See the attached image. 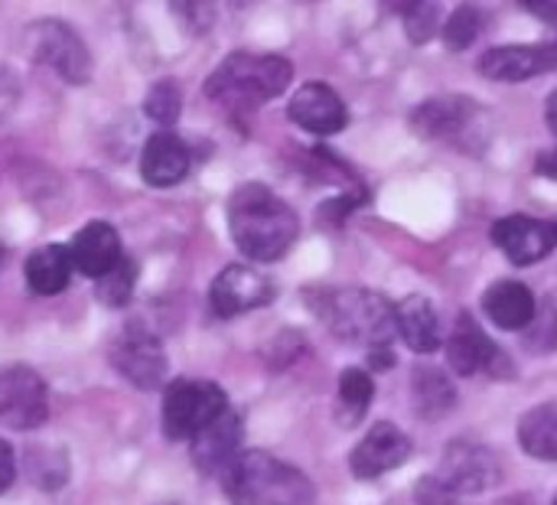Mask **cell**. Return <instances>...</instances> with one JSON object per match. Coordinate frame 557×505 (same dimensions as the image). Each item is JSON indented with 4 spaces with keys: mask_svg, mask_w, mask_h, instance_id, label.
<instances>
[{
    "mask_svg": "<svg viewBox=\"0 0 557 505\" xmlns=\"http://www.w3.org/2000/svg\"><path fill=\"white\" fill-rule=\"evenodd\" d=\"M287 114L297 127L310 131V134H320V137H330V134H339L346 124H349V111H346V101L323 82H307L294 91L290 104H287Z\"/></svg>",
    "mask_w": 557,
    "mask_h": 505,
    "instance_id": "cell-13",
    "label": "cell"
},
{
    "mask_svg": "<svg viewBox=\"0 0 557 505\" xmlns=\"http://www.w3.org/2000/svg\"><path fill=\"white\" fill-rule=\"evenodd\" d=\"M212 310L219 317H238L274 300V284L251 264H228L209 291Z\"/></svg>",
    "mask_w": 557,
    "mask_h": 505,
    "instance_id": "cell-10",
    "label": "cell"
},
{
    "mask_svg": "<svg viewBox=\"0 0 557 505\" xmlns=\"http://www.w3.org/2000/svg\"><path fill=\"white\" fill-rule=\"evenodd\" d=\"M405 29L414 42H428L437 29V3H411L405 7Z\"/></svg>",
    "mask_w": 557,
    "mask_h": 505,
    "instance_id": "cell-29",
    "label": "cell"
},
{
    "mask_svg": "<svg viewBox=\"0 0 557 505\" xmlns=\"http://www.w3.org/2000/svg\"><path fill=\"white\" fill-rule=\"evenodd\" d=\"M418 505H457L460 500L450 493V486L437 477V473H431V477H424L421 483H418Z\"/></svg>",
    "mask_w": 557,
    "mask_h": 505,
    "instance_id": "cell-31",
    "label": "cell"
},
{
    "mask_svg": "<svg viewBox=\"0 0 557 505\" xmlns=\"http://www.w3.org/2000/svg\"><path fill=\"white\" fill-rule=\"evenodd\" d=\"M480 75L493 82H529L535 75H545L557 69V46L535 42V46H493L476 62Z\"/></svg>",
    "mask_w": 557,
    "mask_h": 505,
    "instance_id": "cell-12",
    "label": "cell"
},
{
    "mask_svg": "<svg viewBox=\"0 0 557 505\" xmlns=\"http://www.w3.org/2000/svg\"><path fill=\"white\" fill-rule=\"evenodd\" d=\"M228 232L245 258L271 264L294 248L300 235V219L268 186L245 183L228 199Z\"/></svg>",
    "mask_w": 557,
    "mask_h": 505,
    "instance_id": "cell-1",
    "label": "cell"
},
{
    "mask_svg": "<svg viewBox=\"0 0 557 505\" xmlns=\"http://www.w3.org/2000/svg\"><path fill=\"white\" fill-rule=\"evenodd\" d=\"M320 320L346 343L366 346L369 353L388 349L392 340L398 336L395 327V307L362 287H343V291H323L313 297Z\"/></svg>",
    "mask_w": 557,
    "mask_h": 505,
    "instance_id": "cell-3",
    "label": "cell"
},
{
    "mask_svg": "<svg viewBox=\"0 0 557 505\" xmlns=\"http://www.w3.org/2000/svg\"><path fill=\"white\" fill-rule=\"evenodd\" d=\"M75 264H72V255H69V245H46V248H36L29 258H26V284L33 294L39 297H52V294H62L69 287V278H72Z\"/></svg>",
    "mask_w": 557,
    "mask_h": 505,
    "instance_id": "cell-21",
    "label": "cell"
},
{
    "mask_svg": "<svg viewBox=\"0 0 557 505\" xmlns=\"http://www.w3.org/2000/svg\"><path fill=\"white\" fill-rule=\"evenodd\" d=\"M238 444H242V421L238 415L228 408L225 415H219L209 428H202L193 438V464L202 473H215L225 470L235 457H238Z\"/></svg>",
    "mask_w": 557,
    "mask_h": 505,
    "instance_id": "cell-18",
    "label": "cell"
},
{
    "mask_svg": "<svg viewBox=\"0 0 557 505\" xmlns=\"http://www.w3.org/2000/svg\"><path fill=\"white\" fill-rule=\"evenodd\" d=\"M228 411V395L215 382L180 379L163 395V431L170 441H193L219 415Z\"/></svg>",
    "mask_w": 557,
    "mask_h": 505,
    "instance_id": "cell-5",
    "label": "cell"
},
{
    "mask_svg": "<svg viewBox=\"0 0 557 505\" xmlns=\"http://www.w3.org/2000/svg\"><path fill=\"white\" fill-rule=\"evenodd\" d=\"M483 313L499 330H529L539 317V300L522 281H496L483 294Z\"/></svg>",
    "mask_w": 557,
    "mask_h": 505,
    "instance_id": "cell-19",
    "label": "cell"
},
{
    "mask_svg": "<svg viewBox=\"0 0 557 505\" xmlns=\"http://www.w3.org/2000/svg\"><path fill=\"white\" fill-rule=\"evenodd\" d=\"M408 457H411L408 434H401L395 424L382 421L359 441V447L349 457V470L356 480H375V477H385L395 467H401Z\"/></svg>",
    "mask_w": 557,
    "mask_h": 505,
    "instance_id": "cell-14",
    "label": "cell"
},
{
    "mask_svg": "<svg viewBox=\"0 0 557 505\" xmlns=\"http://www.w3.org/2000/svg\"><path fill=\"white\" fill-rule=\"evenodd\" d=\"M49 418V392L46 382L26 369L10 366L0 372V424L10 431H33Z\"/></svg>",
    "mask_w": 557,
    "mask_h": 505,
    "instance_id": "cell-7",
    "label": "cell"
},
{
    "mask_svg": "<svg viewBox=\"0 0 557 505\" xmlns=\"http://www.w3.org/2000/svg\"><path fill=\"white\" fill-rule=\"evenodd\" d=\"M411 385H414V405H418L421 418H444L457 405L454 382L434 366H418Z\"/></svg>",
    "mask_w": 557,
    "mask_h": 505,
    "instance_id": "cell-24",
    "label": "cell"
},
{
    "mask_svg": "<svg viewBox=\"0 0 557 505\" xmlns=\"http://www.w3.org/2000/svg\"><path fill=\"white\" fill-rule=\"evenodd\" d=\"M72 264L85 274V278H104L108 271L117 268L121 255V238L114 232V225L108 222H88L85 229L75 232L72 245H69Z\"/></svg>",
    "mask_w": 557,
    "mask_h": 505,
    "instance_id": "cell-16",
    "label": "cell"
},
{
    "mask_svg": "<svg viewBox=\"0 0 557 505\" xmlns=\"http://www.w3.org/2000/svg\"><path fill=\"white\" fill-rule=\"evenodd\" d=\"M535 170H539V173H545V176H552V180H557V150L542 153V157L535 160Z\"/></svg>",
    "mask_w": 557,
    "mask_h": 505,
    "instance_id": "cell-34",
    "label": "cell"
},
{
    "mask_svg": "<svg viewBox=\"0 0 557 505\" xmlns=\"http://www.w3.org/2000/svg\"><path fill=\"white\" fill-rule=\"evenodd\" d=\"M480 29H483L480 10H476V7H457V13L444 23V42H447V49H454V52L470 49V46L476 42Z\"/></svg>",
    "mask_w": 557,
    "mask_h": 505,
    "instance_id": "cell-28",
    "label": "cell"
},
{
    "mask_svg": "<svg viewBox=\"0 0 557 505\" xmlns=\"http://www.w3.org/2000/svg\"><path fill=\"white\" fill-rule=\"evenodd\" d=\"M144 111H147L150 121H157V124H163V127H173L176 118H180V111H183V95H180V88H176L173 82H157V85L147 91V98H144Z\"/></svg>",
    "mask_w": 557,
    "mask_h": 505,
    "instance_id": "cell-26",
    "label": "cell"
},
{
    "mask_svg": "<svg viewBox=\"0 0 557 505\" xmlns=\"http://www.w3.org/2000/svg\"><path fill=\"white\" fill-rule=\"evenodd\" d=\"M529 346L535 349H555L557 346V310L552 307H539V317L535 323L529 327Z\"/></svg>",
    "mask_w": 557,
    "mask_h": 505,
    "instance_id": "cell-30",
    "label": "cell"
},
{
    "mask_svg": "<svg viewBox=\"0 0 557 505\" xmlns=\"http://www.w3.org/2000/svg\"><path fill=\"white\" fill-rule=\"evenodd\" d=\"M189 173V147L173 131H157L140 153V176L150 186H176Z\"/></svg>",
    "mask_w": 557,
    "mask_h": 505,
    "instance_id": "cell-17",
    "label": "cell"
},
{
    "mask_svg": "<svg viewBox=\"0 0 557 505\" xmlns=\"http://www.w3.org/2000/svg\"><path fill=\"white\" fill-rule=\"evenodd\" d=\"M395 327H398V336L405 340V346L418 356H428L441 346V327H437L434 304L421 294L405 297L395 307Z\"/></svg>",
    "mask_w": 557,
    "mask_h": 505,
    "instance_id": "cell-20",
    "label": "cell"
},
{
    "mask_svg": "<svg viewBox=\"0 0 557 505\" xmlns=\"http://www.w3.org/2000/svg\"><path fill=\"white\" fill-rule=\"evenodd\" d=\"M545 118H548V127H552V134L557 137V91L548 98V108H545Z\"/></svg>",
    "mask_w": 557,
    "mask_h": 505,
    "instance_id": "cell-35",
    "label": "cell"
},
{
    "mask_svg": "<svg viewBox=\"0 0 557 505\" xmlns=\"http://www.w3.org/2000/svg\"><path fill=\"white\" fill-rule=\"evenodd\" d=\"M0 268H3V248H0Z\"/></svg>",
    "mask_w": 557,
    "mask_h": 505,
    "instance_id": "cell-36",
    "label": "cell"
},
{
    "mask_svg": "<svg viewBox=\"0 0 557 505\" xmlns=\"http://www.w3.org/2000/svg\"><path fill=\"white\" fill-rule=\"evenodd\" d=\"M555 505H557V500H555Z\"/></svg>",
    "mask_w": 557,
    "mask_h": 505,
    "instance_id": "cell-37",
    "label": "cell"
},
{
    "mask_svg": "<svg viewBox=\"0 0 557 505\" xmlns=\"http://www.w3.org/2000/svg\"><path fill=\"white\" fill-rule=\"evenodd\" d=\"M519 444L529 457L557 464V405H535L522 415Z\"/></svg>",
    "mask_w": 557,
    "mask_h": 505,
    "instance_id": "cell-23",
    "label": "cell"
},
{
    "mask_svg": "<svg viewBox=\"0 0 557 505\" xmlns=\"http://www.w3.org/2000/svg\"><path fill=\"white\" fill-rule=\"evenodd\" d=\"M13 477H16V460H13V451L7 441H0V493H7L13 486Z\"/></svg>",
    "mask_w": 557,
    "mask_h": 505,
    "instance_id": "cell-32",
    "label": "cell"
},
{
    "mask_svg": "<svg viewBox=\"0 0 557 505\" xmlns=\"http://www.w3.org/2000/svg\"><path fill=\"white\" fill-rule=\"evenodd\" d=\"M294 78V65L284 56L232 52L206 82V95L235 108H258L277 98Z\"/></svg>",
    "mask_w": 557,
    "mask_h": 505,
    "instance_id": "cell-4",
    "label": "cell"
},
{
    "mask_svg": "<svg viewBox=\"0 0 557 505\" xmlns=\"http://www.w3.org/2000/svg\"><path fill=\"white\" fill-rule=\"evenodd\" d=\"M447 362L457 375H512V366L503 349L470 317H460L454 336L447 340Z\"/></svg>",
    "mask_w": 557,
    "mask_h": 505,
    "instance_id": "cell-11",
    "label": "cell"
},
{
    "mask_svg": "<svg viewBox=\"0 0 557 505\" xmlns=\"http://www.w3.org/2000/svg\"><path fill=\"white\" fill-rule=\"evenodd\" d=\"M493 242L512 264L529 268L557 248V222L532 215H506L493 225Z\"/></svg>",
    "mask_w": 557,
    "mask_h": 505,
    "instance_id": "cell-9",
    "label": "cell"
},
{
    "mask_svg": "<svg viewBox=\"0 0 557 505\" xmlns=\"http://www.w3.org/2000/svg\"><path fill=\"white\" fill-rule=\"evenodd\" d=\"M134 281H137V264L131 258H121L114 271H108L101 281H98V297L108 304V307H124L134 294Z\"/></svg>",
    "mask_w": 557,
    "mask_h": 505,
    "instance_id": "cell-27",
    "label": "cell"
},
{
    "mask_svg": "<svg viewBox=\"0 0 557 505\" xmlns=\"http://www.w3.org/2000/svg\"><path fill=\"white\" fill-rule=\"evenodd\" d=\"M437 477L450 486V493L460 496H473L490 490L499 480V467L493 460L490 451L473 447V444H454L437 470Z\"/></svg>",
    "mask_w": 557,
    "mask_h": 505,
    "instance_id": "cell-15",
    "label": "cell"
},
{
    "mask_svg": "<svg viewBox=\"0 0 557 505\" xmlns=\"http://www.w3.org/2000/svg\"><path fill=\"white\" fill-rule=\"evenodd\" d=\"M473 114L470 98H428L411 111V127L421 137H444L460 131Z\"/></svg>",
    "mask_w": 557,
    "mask_h": 505,
    "instance_id": "cell-22",
    "label": "cell"
},
{
    "mask_svg": "<svg viewBox=\"0 0 557 505\" xmlns=\"http://www.w3.org/2000/svg\"><path fill=\"white\" fill-rule=\"evenodd\" d=\"M375 385L372 375L362 369H346L339 375V411H343V424H359L366 408L372 405Z\"/></svg>",
    "mask_w": 557,
    "mask_h": 505,
    "instance_id": "cell-25",
    "label": "cell"
},
{
    "mask_svg": "<svg viewBox=\"0 0 557 505\" xmlns=\"http://www.w3.org/2000/svg\"><path fill=\"white\" fill-rule=\"evenodd\" d=\"M525 10L535 13V16H542L552 29H557V3H529Z\"/></svg>",
    "mask_w": 557,
    "mask_h": 505,
    "instance_id": "cell-33",
    "label": "cell"
},
{
    "mask_svg": "<svg viewBox=\"0 0 557 505\" xmlns=\"http://www.w3.org/2000/svg\"><path fill=\"white\" fill-rule=\"evenodd\" d=\"M26 46H29L33 59L55 69L65 82L82 85L91 78V56H88L85 42L78 39V33L72 26H65L62 20H39L26 33Z\"/></svg>",
    "mask_w": 557,
    "mask_h": 505,
    "instance_id": "cell-6",
    "label": "cell"
},
{
    "mask_svg": "<svg viewBox=\"0 0 557 505\" xmlns=\"http://www.w3.org/2000/svg\"><path fill=\"white\" fill-rule=\"evenodd\" d=\"M225 493L235 505H313V483L290 464L264 454L245 451L222 470Z\"/></svg>",
    "mask_w": 557,
    "mask_h": 505,
    "instance_id": "cell-2",
    "label": "cell"
},
{
    "mask_svg": "<svg viewBox=\"0 0 557 505\" xmlns=\"http://www.w3.org/2000/svg\"><path fill=\"white\" fill-rule=\"evenodd\" d=\"M111 362L127 382H134L144 392H153L166 379V353L160 340L144 327H131L114 340Z\"/></svg>",
    "mask_w": 557,
    "mask_h": 505,
    "instance_id": "cell-8",
    "label": "cell"
}]
</instances>
